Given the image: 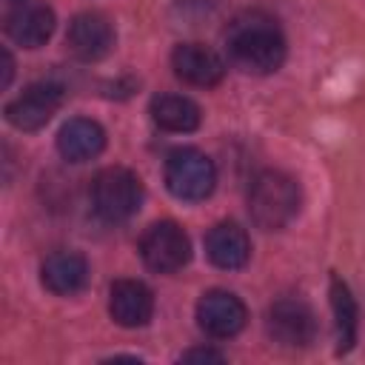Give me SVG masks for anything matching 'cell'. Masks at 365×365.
I'll return each instance as SVG.
<instances>
[{
	"instance_id": "6da1fadb",
	"label": "cell",
	"mask_w": 365,
	"mask_h": 365,
	"mask_svg": "<svg viewBox=\"0 0 365 365\" xmlns=\"http://www.w3.org/2000/svg\"><path fill=\"white\" fill-rule=\"evenodd\" d=\"M228 60L248 74H271L285 60V37L274 17L262 11H242L225 29Z\"/></svg>"
},
{
	"instance_id": "7a4b0ae2",
	"label": "cell",
	"mask_w": 365,
	"mask_h": 365,
	"mask_svg": "<svg viewBox=\"0 0 365 365\" xmlns=\"http://www.w3.org/2000/svg\"><path fill=\"white\" fill-rule=\"evenodd\" d=\"M299 211V185L282 171H262L248 188V214L265 231L285 228Z\"/></svg>"
},
{
	"instance_id": "3957f363",
	"label": "cell",
	"mask_w": 365,
	"mask_h": 365,
	"mask_svg": "<svg viewBox=\"0 0 365 365\" xmlns=\"http://www.w3.org/2000/svg\"><path fill=\"white\" fill-rule=\"evenodd\" d=\"M140 202H143V185L140 177L131 174L128 168L120 165L103 168L91 182V205L97 217H103L106 222H123L134 217Z\"/></svg>"
},
{
	"instance_id": "277c9868",
	"label": "cell",
	"mask_w": 365,
	"mask_h": 365,
	"mask_svg": "<svg viewBox=\"0 0 365 365\" xmlns=\"http://www.w3.org/2000/svg\"><path fill=\"white\" fill-rule=\"evenodd\" d=\"M165 185L177 200H205L217 185L214 163L197 148H177L165 160Z\"/></svg>"
},
{
	"instance_id": "5b68a950",
	"label": "cell",
	"mask_w": 365,
	"mask_h": 365,
	"mask_svg": "<svg viewBox=\"0 0 365 365\" xmlns=\"http://www.w3.org/2000/svg\"><path fill=\"white\" fill-rule=\"evenodd\" d=\"M140 257L151 271L174 274L191 259V242L177 222L163 220L145 228L140 240Z\"/></svg>"
},
{
	"instance_id": "8992f818",
	"label": "cell",
	"mask_w": 365,
	"mask_h": 365,
	"mask_svg": "<svg viewBox=\"0 0 365 365\" xmlns=\"http://www.w3.org/2000/svg\"><path fill=\"white\" fill-rule=\"evenodd\" d=\"M268 334L285 348H305L317 334L314 311L299 297H279L268 308Z\"/></svg>"
},
{
	"instance_id": "52a82bcc",
	"label": "cell",
	"mask_w": 365,
	"mask_h": 365,
	"mask_svg": "<svg viewBox=\"0 0 365 365\" xmlns=\"http://www.w3.org/2000/svg\"><path fill=\"white\" fill-rule=\"evenodd\" d=\"M63 106V88L57 83H34L6 106V120L20 131L43 128Z\"/></svg>"
},
{
	"instance_id": "ba28073f",
	"label": "cell",
	"mask_w": 365,
	"mask_h": 365,
	"mask_svg": "<svg viewBox=\"0 0 365 365\" xmlns=\"http://www.w3.org/2000/svg\"><path fill=\"white\" fill-rule=\"evenodd\" d=\"M245 319H248V311H245L242 299L231 291L214 288V291H205L197 302V322L214 339H228V336L240 334Z\"/></svg>"
},
{
	"instance_id": "9c48e42d",
	"label": "cell",
	"mask_w": 365,
	"mask_h": 365,
	"mask_svg": "<svg viewBox=\"0 0 365 365\" xmlns=\"http://www.w3.org/2000/svg\"><path fill=\"white\" fill-rule=\"evenodd\" d=\"M66 43H68V51L77 60L94 63V60H103L111 51V46H114V29H111V23L103 14L86 11V14H77L68 23Z\"/></svg>"
},
{
	"instance_id": "30bf717a",
	"label": "cell",
	"mask_w": 365,
	"mask_h": 365,
	"mask_svg": "<svg viewBox=\"0 0 365 365\" xmlns=\"http://www.w3.org/2000/svg\"><path fill=\"white\" fill-rule=\"evenodd\" d=\"M171 68L182 83L200 86V88L217 86L225 74V63L200 43H180L171 51Z\"/></svg>"
},
{
	"instance_id": "8fae6325",
	"label": "cell",
	"mask_w": 365,
	"mask_h": 365,
	"mask_svg": "<svg viewBox=\"0 0 365 365\" xmlns=\"http://www.w3.org/2000/svg\"><path fill=\"white\" fill-rule=\"evenodd\" d=\"M54 31V11L46 3H17L6 17V34L23 48H40Z\"/></svg>"
},
{
	"instance_id": "7c38bea8",
	"label": "cell",
	"mask_w": 365,
	"mask_h": 365,
	"mask_svg": "<svg viewBox=\"0 0 365 365\" xmlns=\"http://www.w3.org/2000/svg\"><path fill=\"white\" fill-rule=\"evenodd\" d=\"M108 311H111V319L117 325L140 328L154 314V297L137 279H117L108 291Z\"/></svg>"
},
{
	"instance_id": "4fadbf2b",
	"label": "cell",
	"mask_w": 365,
	"mask_h": 365,
	"mask_svg": "<svg viewBox=\"0 0 365 365\" xmlns=\"http://www.w3.org/2000/svg\"><path fill=\"white\" fill-rule=\"evenodd\" d=\"M205 254L208 259L222 271H237L251 257L248 234L237 222H220L205 237Z\"/></svg>"
},
{
	"instance_id": "5bb4252c",
	"label": "cell",
	"mask_w": 365,
	"mask_h": 365,
	"mask_svg": "<svg viewBox=\"0 0 365 365\" xmlns=\"http://www.w3.org/2000/svg\"><path fill=\"white\" fill-rule=\"evenodd\" d=\"M57 148L68 163H86L106 148V131L88 117H74L60 128Z\"/></svg>"
},
{
	"instance_id": "9a60e30c",
	"label": "cell",
	"mask_w": 365,
	"mask_h": 365,
	"mask_svg": "<svg viewBox=\"0 0 365 365\" xmlns=\"http://www.w3.org/2000/svg\"><path fill=\"white\" fill-rule=\"evenodd\" d=\"M40 279L51 294H77L88 279V265L77 251H54L40 268Z\"/></svg>"
},
{
	"instance_id": "2e32d148",
	"label": "cell",
	"mask_w": 365,
	"mask_h": 365,
	"mask_svg": "<svg viewBox=\"0 0 365 365\" xmlns=\"http://www.w3.org/2000/svg\"><path fill=\"white\" fill-rule=\"evenodd\" d=\"M151 120L165 128V131H177V134H185V131H194L202 120L200 114V106L188 97H180V94H160L151 100Z\"/></svg>"
},
{
	"instance_id": "e0dca14e",
	"label": "cell",
	"mask_w": 365,
	"mask_h": 365,
	"mask_svg": "<svg viewBox=\"0 0 365 365\" xmlns=\"http://www.w3.org/2000/svg\"><path fill=\"white\" fill-rule=\"evenodd\" d=\"M331 308L336 328V354H348L356 342V302L339 277H331Z\"/></svg>"
},
{
	"instance_id": "ac0fdd59",
	"label": "cell",
	"mask_w": 365,
	"mask_h": 365,
	"mask_svg": "<svg viewBox=\"0 0 365 365\" xmlns=\"http://www.w3.org/2000/svg\"><path fill=\"white\" fill-rule=\"evenodd\" d=\"M180 359L182 362H222V354L220 351H211V348H191Z\"/></svg>"
},
{
	"instance_id": "d6986e66",
	"label": "cell",
	"mask_w": 365,
	"mask_h": 365,
	"mask_svg": "<svg viewBox=\"0 0 365 365\" xmlns=\"http://www.w3.org/2000/svg\"><path fill=\"white\" fill-rule=\"evenodd\" d=\"M11 74H14V63H11V54L3 48V80H0V86H3V88L11 83Z\"/></svg>"
}]
</instances>
